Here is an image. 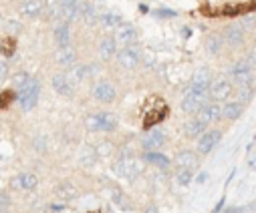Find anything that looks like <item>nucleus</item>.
<instances>
[{"label": "nucleus", "mask_w": 256, "mask_h": 213, "mask_svg": "<svg viewBox=\"0 0 256 213\" xmlns=\"http://www.w3.org/2000/svg\"><path fill=\"white\" fill-rule=\"evenodd\" d=\"M228 79H230V83H232L236 89H238V87H248V85H252V81H254V70H252L250 64H246V60H238V62H234V64L230 66Z\"/></svg>", "instance_id": "nucleus-1"}, {"label": "nucleus", "mask_w": 256, "mask_h": 213, "mask_svg": "<svg viewBox=\"0 0 256 213\" xmlns=\"http://www.w3.org/2000/svg\"><path fill=\"white\" fill-rule=\"evenodd\" d=\"M113 173L125 179H138L144 173V161L136 159V157H123L119 159L115 165H111Z\"/></svg>", "instance_id": "nucleus-2"}, {"label": "nucleus", "mask_w": 256, "mask_h": 213, "mask_svg": "<svg viewBox=\"0 0 256 213\" xmlns=\"http://www.w3.org/2000/svg\"><path fill=\"white\" fill-rule=\"evenodd\" d=\"M85 125L89 131H105L111 133L117 127V117L113 113H91L85 119Z\"/></svg>", "instance_id": "nucleus-3"}, {"label": "nucleus", "mask_w": 256, "mask_h": 213, "mask_svg": "<svg viewBox=\"0 0 256 213\" xmlns=\"http://www.w3.org/2000/svg\"><path fill=\"white\" fill-rule=\"evenodd\" d=\"M234 93V85L230 83L228 77H218V79H212V85H210V101L214 103H220V101H228Z\"/></svg>", "instance_id": "nucleus-4"}, {"label": "nucleus", "mask_w": 256, "mask_h": 213, "mask_svg": "<svg viewBox=\"0 0 256 213\" xmlns=\"http://www.w3.org/2000/svg\"><path fill=\"white\" fill-rule=\"evenodd\" d=\"M38 95H40L38 81L30 79L28 85L18 91V105L22 107V111H32L36 107V103H38Z\"/></svg>", "instance_id": "nucleus-5"}, {"label": "nucleus", "mask_w": 256, "mask_h": 213, "mask_svg": "<svg viewBox=\"0 0 256 213\" xmlns=\"http://www.w3.org/2000/svg\"><path fill=\"white\" fill-rule=\"evenodd\" d=\"M210 85H212V73H210V68H206V66L196 68L194 75H192V81H190V91L192 93H198V95H208Z\"/></svg>", "instance_id": "nucleus-6"}, {"label": "nucleus", "mask_w": 256, "mask_h": 213, "mask_svg": "<svg viewBox=\"0 0 256 213\" xmlns=\"http://www.w3.org/2000/svg\"><path fill=\"white\" fill-rule=\"evenodd\" d=\"M208 103H210V95H198V93L188 91L184 95V99H182V111L186 115H194L196 117Z\"/></svg>", "instance_id": "nucleus-7"}, {"label": "nucleus", "mask_w": 256, "mask_h": 213, "mask_svg": "<svg viewBox=\"0 0 256 213\" xmlns=\"http://www.w3.org/2000/svg\"><path fill=\"white\" fill-rule=\"evenodd\" d=\"M97 73H99V66H97L95 62H89V64L73 66V68H71V73L67 75V79H69V83L75 87V85H81L83 81H87V79L95 77Z\"/></svg>", "instance_id": "nucleus-8"}, {"label": "nucleus", "mask_w": 256, "mask_h": 213, "mask_svg": "<svg viewBox=\"0 0 256 213\" xmlns=\"http://www.w3.org/2000/svg\"><path fill=\"white\" fill-rule=\"evenodd\" d=\"M220 34H222V38H224V44H228V46H232V48H240V46L244 44V40H246V32L240 28L238 22L226 24Z\"/></svg>", "instance_id": "nucleus-9"}, {"label": "nucleus", "mask_w": 256, "mask_h": 213, "mask_svg": "<svg viewBox=\"0 0 256 213\" xmlns=\"http://www.w3.org/2000/svg\"><path fill=\"white\" fill-rule=\"evenodd\" d=\"M222 139V133L218 129H206L198 139V155H208Z\"/></svg>", "instance_id": "nucleus-10"}, {"label": "nucleus", "mask_w": 256, "mask_h": 213, "mask_svg": "<svg viewBox=\"0 0 256 213\" xmlns=\"http://www.w3.org/2000/svg\"><path fill=\"white\" fill-rule=\"evenodd\" d=\"M166 131H162V129H154V131H150L146 137H144V141H142V147H144V151L146 153H154V151H158V149H162L164 145H166Z\"/></svg>", "instance_id": "nucleus-11"}, {"label": "nucleus", "mask_w": 256, "mask_h": 213, "mask_svg": "<svg viewBox=\"0 0 256 213\" xmlns=\"http://www.w3.org/2000/svg\"><path fill=\"white\" fill-rule=\"evenodd\" d=\"M196 119L204 125V127H210L212 123H216V121H220L222 119V105L220 103H214V101H210L198 115H196Z\"/></svg>", "instance_id": "nucleus-12"}, {"label": "nucleus", "mask_w": 256, "mask_h": 213, "mask_svg": "<svg viewBox=\"0 0 256 213\" xmlns=\"http://www.w3.org/2000/svg\"><path fill=\"white\" fill-rule=\"evenodd\" d=\"M93 97H95V101H99V103H103V105H109V103L115 101L117 91H115V87H113L109 81H99V83H95V87H93Z\"/></svg>", "instance_id": "nucleus-13"}, {"label": "nucleus", "mask_w": 256, "mask_h": 213, "mask_svg": "<svg viewBox=\"0 0 256 213\" xmlns=\"http://www.w3.org/2000/svg\"><path fill=\"white\" fill-rule=\"evenodd\" d=\"M117 60H119V64L123 68H136L140 64V50H138V46L130 44V46L121 48L119 54H117Z\"/></svg>", "instance_id": "nucleus-14"}, {"label": "nucleus", "mask_w": 256, "mask_h": 213, "mask_svg": "<svg viewBox=\"0 0 256 213\" xmlns=\"http://www.w3.org/2000/svg\"><path fill=\"white\" fill-rule=\"evenodd\" d=\"M58 10L65 22L69 24L71 20L79 18V0H58Z\"/></svg>", "instance_id": "nucleus-15"}, {"label": "nucleus", "mask_w": 256, "mask_h": 213, "mask_svg": "<svg viewBox=\"0 0 256 213\" xmlns=\"http://www.w3.org/2000/svg\"><path fill=\"white\" fill-rule=\"evenodd\" d=\"M198 161H200L198 153L190 151V149L180 151V153L176 155V165H178V167H182V169H190V171H194V169L198 167Z\"/></svg>", "instance_id": "nucleus-16"}, {"label": "nucleus", "mask_w": 256, "mask_h": 213, "mask_svg": "<svg viewBox=\"0 0 256 213\" xmlns=\"http://www.w3.org/2000/svg\"><path fill=\"white\" fill-rule=\"evenodd\" d=\"M50 85H52V89H54V91H56L60 97H71V95H73V91H75V87L69 83L67 75H60V73L52 75Z\"/></svg>", "instance_id": "nucleus-17"}, {"label": "nucleus", "mask_w": 256, "mask_h": 213, "mask_svg": "<svg viewBox=\"0 0 256 213\" xmlns=\"http://www.w3.org/2000/svg\"><path fill=\"white\" fill-rule=\"evenodd\" d=\"M136 26L134 24H119L115 28V42H121L125 46H130L136 40Z\"/></svg>", "instance_id": "nucleus-18"}, {"label": "nucleus", "mask_w": 256, "mask_h": 213, "mask_svg": "<svg viewBox=\"0 0 256 213\" xmlns=\"http://www.w3.org/2000/svg\"><path fill=\"white\" fill-rule=\"evenodd\" d=\"M54 58H56L58 64L67 66V68H73L75 62H77V50L69 44V46H65V48H58L56 54H54Z\"/></svg>", "instance_id": "nucleus-19"}, {"label": "nucleus", "mask_w": 256, "mask_h": 213, "mask_svg": "<svg viewBox=\"0 0 256 213\" xmlns=\"http://www.w3.org/2000/svg\"><path fill=\"white\" fill-rule=\"evenodd\" d=\"M242 111H244V105L238 103L236 99H234V101H226V103L222 105V119H226V121H236V119H240Z\"/></svg>", "instance_id": "nucleus-20"}, {"label": "nucleus", "mask_w": 256, "mask_h": 213, "mask_svg": "<svg viewBox=\"0 0 256 213\" xmlns=\"http://www.w3.org/2000/svg\"><path fill=\"white\" fill-rule=\"evenodd\" d=\"M222 48H224V38H222V34H220L218 30L210 32V34L206 36V52L212 54V56H216V54L222 52Z\"/></svg>", "instance_id": "nucleus-21"}, {"label": "nucleus", "mask_w": 256, "mask_h": 213, "mask_svg": "<svg viewBox=\"0 0 256 213\" xmlns=\"http://www.w3.org/2000/svg\"><path fill=\"white\" fill-rule=\"evenodd\" d=\"M115 48H117V42H115L113 36H105V38H101L99 44H97V52H99V56H101L103 60H109V58L115 54Z\"/></svg>", "instance_id": "nucleus-22"}, {"label": "nucleus", "mask_w": 256, "mask_h": 213, "mask_svg": "<svg viewBox=\"0 0 256 213\" xmlns=\"http://www.w3.org/2000/svg\"><path fill=\"white\" fill-rule=\"evenodd\" d=\"M54 42L58 44V48L69 46V42H71V30H69V24L67 22L56 24V28H54Z\"/></svg>", "instance_id": "nucleus-23"}, {"label": "nucleus", "mask_w": 256, "mask_h": 213, "mask_svg": "<svg viewBox=\"0 0 256 213\" xmlns=\"http://www.w3.org/2000/svg\"><path fill=\"white\" fill-rule=\"evenodd\" d=\"M206 131V127L194 117V119H190L186 125H184V135L188 137V139H200V135Z\"/></svg>", "instance_id": "nucleus-24"}, {"label": "nucleus", "mask_w": 256, "mask_h": 213, "mask_svg": "<svg viewBox=\"0 0 256 213\" xmlns=\"http://www.w3.org/2000/svg\"><path fill=\"white\" fill-rule=\"evenodd\" d=\"M168 117V109L162 107V109H154V111H148L146 113V119H144V129H150L154 125H158L160 121H164Z\"/></svg>", "instance_id": "nucleus-25"}, {"label": "nucleus", "mask_w": 256, "mask_h": 213, "mask_svg": "<svg viewBox=\"0 0 256 213\" xmlns=\"http://www.w3.org/2000/svg\"><path fill=\"white\" fill-rule=\"evenodd\" d=\"M42 10V4H40V0H22V6H20V12L28 18H34L38 16Z\"/></svg>", "instance_id": "nucleus-26"}, {"label": "nucleus", "mask_w": 256, "mask_h": 213, "mask_svg": "<svg viewBox=\"0 0 256 213\" xmlns=\"http://www.w3.org/2000/svg\"><path fill=\"white\" fill-rule=\"evenodd\" d=\"M97 159H99L97 149H93V147H89V145H85V147L81 149V153H79V163H81L83 167H91Z\"/></svg>", "instance_id": "nucleus-27"}, {"label": "nucleus", "mask_w": 256, "mask_h": 213, "mask_svg": "<svg viewBox=\"0 0 256 213\" xmlns=\"http://www.w3.org/2000/svg\"><path fill=\"white\" fill-rule=\"evenodd\" d=\"M16 185H18L20 189H24V191H32V189L38 185V177H36L34 173H20V175L16 177Z\"/></svg>", "instance_id": "nucleus-28"}, {"label": "nucleus", "mask_w": 256, "mask_h": 213, "mask_svg": "<svg viewBox=\"0 0 256 213\" xmlns=\"http://www.w3.org/2000/svg\"><path fill=\"white\" fill-rule=\"evenodd\" d=\"M144 161H146V163H152V165H156V167H162V169H166V167L170 165V159H168L166 155L158 153V151L146 153V155H144Z\"/></svg>", "instance_id": "nucleus-29"}, {"label": "nucleus", "mask_w": 256, "mask_h": 213, "mask_svg": "<svg viewBox=\"0 0 256 213\" xmlns=\"http://www.w3.org/2000/svg\"><path fill=\"white\" fill-rule=\"evenodd\" d=\"M101 24L107 30H115L121 24V16L117 12H105V14H101Z\"/></svg>", "instance_id": "nucleus-30"}, {"label": "nucleus", "mask_w": 256, "mask_h": 213, "mask_svg": "<svg viewBox=\"0 0 256 213\" xmlns=\"http://www.w3.org/2000/svg\"><path fill=\"white\" fill-rule=\"evenodd\" d=\"M252 95H254L252 85H248V87H238V89H236V101L242 103V105H246V103L252 99Z\"/></svg>", "instance_id": "nucleus-31"}, {"label": "nucleus", "mask_w": 256, "mask_h": 213, "mask_svg": "<svg viewBox=\"0 0 256 213\" xmlns=\"http://www.w3.org/2000/svg\"><path fill=\"white\" fill-rule=\"evenodd\" d=\"M56 193H58V197H62V199H73V197H77V189H75L71 183H62V185L56 189Z\"/></svg>", "instance_id": "nucleus-32"}, {"label": "nucleus", "mask_w": 256, "mask_h": 213, "mask_svg": "<svg viewBox=\"0 0 256 213\" xmlns=\"http://www.w3.org/2000/svg\"><path fill=\"white\" fill-rule=\"evenodd\" d=\"M14 48H16V40L12 36H6V38L0 40V50H2L6 56H10L14 52Z\"/></svg>", "instance_id": "nucleus-33"}, {"label": "nucleus", "mask_w": 256, "mask_h": 213, "mask_svg": "<svg viewBox=\"0 0 256 213\" xmlns=\"http://www.w3.org/2000/svg\"><path fill=\"white\" fill-rule=\"evenodd\" d=\"M192 177H194V171L178 167V171H176V179H178V183H180V185H188V183L192 181Z\"/></svg>", "instance_id": "nucleus-34"}, {"label": "nucleus", "mask_w": 256, "mask_h": 213, "mask_svg": "<svg viewBox=\"0 0 256 213\" xmlns=\"http://www.w3.org/2000/svg\"><path fill=\"white\" fill-rule=\"evenodd\" d=\"M28 81H30V77H28L26 73H18V75H14V79H12V85L16 87V93H18L20 89H24V87L28 85Z\"/></svg>", "instance_id": "nucleus-35"}, {"label": "nucleus", "mask_w": 256, "mask_h": 213, "mask_svg": "<svg viewBox=\"0 0 256 213\" xmlns=\"http://www.w3.org/2000/svg\"><path fill=\"white\" fill-rule=\"evenodd\" d=\"M238 24H240V28H242L244 32H248V30H252V28H254L256 18H254L252 14H244V16H242V20H240Z\"/></svg>", "instance_id": "nucleus-36"}, {"label": "nucleus", "mask_w": 256, "mask_h": 213, "mask_svg": "<svg viewBox=\"0 0 256 213\" xmlns=\"http://www.w3.org/2000/svg\"><path fill=\"white\" fill-rule=\"evenodd\" d=\"M10 207V197L6 191H0V211H6Z\"/></svg>", "instance_id": "nucleus-37"}, {"label": "nucleus", "mask_w": 256, "mask_h": 213, "mask_svg": "<svg viewBox=\"0 0 256 213\" xmlns=\"http://www.w3.org/2000/svg\"><path fill=\"white\" fill-rule=\"evenodd\" d=\"M32 147H34L36 151H44V149H46V137H36V139L32 141Z\"/></svg>", "instance_id": "nucleus-38"}, {"label": "nucleus", "mask_w": 256, "mask_h": 213, "mask_svg": "<svg viewBox=\"0 0 256 213\" xmlns=\"http://www.w3.org/2000/svg\"><path fill=\"white\" fill-rule=\"evenodd\" d=\"M111 199H113V203L123 205V193L119 189H111Z\"/></svg>", "instance_id": "nucleus-39"}, {"label": "nucleus", "mask_w": 256, "mask_h": 213, "mask_svg": "<svg viewBox=\"0 0 256 213\" xmlns=\"http://www.w3.org/2000/svg\"><path fill=\"white\" fill-rule=\"evenodd\" d=\"M20 28H22V24L16 22V20H8V22H6V30H8V32H18Z\"/></svg>", "instance_id": "nucleus-40"}, {"label": "nucleus", "mask_w": 256, "mask_h": 213, "mask_svg": "<svg viewBox=\"0 0 256 213\" xmlns=\"http://www.w3.org/2000/svg\"><path fill=\"white\" fill-rule=\"evenodd\" d=\"M246 64H250L252 68H256V50H254V48L246 54Z\"/></svg>", "instance_id": "nucleus-41"}, {"label": "nucleus", "mask_w": 256, "mask_h": 213, "mask_svg": "<svg viewBox=\"0 0 256 213\" xmlns=\"http://www.w3.org/2000/svg\"><path fill=\"white\" fill-rule=\"evenodd\" d=\"M8 77V64L4 60H0V81H4Z\"/></svg>", "instance_id": "nucleus-42"}, {"label": "nucleus", "mask_w": 256, "mask_h": 213, "mask_svg": "<svg viewBox=\"0 0 256 213\" xmlns=\"http://www.w3.org/2000/svg\"><path fill=\"white\" fill-rule=\"evenodd\" d=\"M156 14H158V16H164V18H172V16H176V12H174V10H166V8L158 10Z\"/></svg>", "instance_id": "nucleus-43"}, {"label": "nucleus", "mask_w": 256, "mask_h": 213, "mask_svg": "<svg viewBox=\"0 0 256 213\" xmlns=\"http://www.w3.org/2000/svg\"><path fill=\"white\" fill-rule=\"evenodd\" d=\"M146 213H160V211H158L156 207H148V209H146Z\"/></svg>", "instance_id": "nucleus-44"}, {"label": "nucleus", "mask_w": 256, "mask_h": 213, "mask_svg": "<svg viewBox=\"0 0 256 213\" xmlns=\"http://www.w3.org/2000/svg\"><path fill=\"white\" fill-rule=\"evenodd\" d=\"M0 24H2V12H0Z\"/></svg>", "instance_id": "nucleus-45"}, {"label": "nucleus", "mask_w": 256, "mask_h": 213, "mask_svg": "<svg viewBox=\"0 0 256 213\" xmlns=\"http://www.w3.org/2000/svg\"><path fill=\"white\" fill-rule=\"evenodd\" d=\"M0 105H2V101H0Z\"/></svg>", "instance_id": "nucleus-46"}]
</instances>
